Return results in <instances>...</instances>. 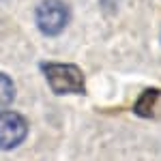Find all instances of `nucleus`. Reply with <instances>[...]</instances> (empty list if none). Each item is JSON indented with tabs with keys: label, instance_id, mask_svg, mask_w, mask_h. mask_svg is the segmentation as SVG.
Instances as JSON below:
<instances>
[{
	"label": "nucleus",
	"instance_id": "nucleus-1",
	"mask_svg": "<svg viewBox=\"0 0 161 161\" xmlns=\"http://www.w3.org/2000/svg\"><path fill=\"white\" fill-rule=\"evenodd\" d=\"M41 71L45 80L50 82V88L58 95L64 92H82L84 90V75L73 64H62V62H43Z\"/></svg>",
	"mask_w": 161,
	"mask_h": 161
},
{
	"label": "nucleus",
	"instance_id": "nucleus-2",
	"mask_svg": "<svg viewBox=\"0 0 161 161\" xmlns=\"http://www.w3.org/2000/svg\"><path fill=\"white\" fill-rule=\"evenodd\" d=\"M69 22V11L62 0H43L37 9V24L45 35H58Z\"/></svg>",
	"mask_w": 161,
	"mask_h": 161
},
{
	"label": "nucleus",
	"instance_id": "nucleus-3",
	"mask_svg": "<svg viewBox=\"0 0 161 161\" xmlns=\"http://www.w3.org/2000/svg\"><path fill=\"white\" fill-rule=\"evenodd\" d=\"M26 137V120L15 112H0V148H15Z\"/></svg>",
	"mask_w": 161,
	"mask_h": 161
},
{
	"label": "nucleus",
	"instance_id": "nucleus-4",
	"mask_svg": "<svg viewBox=\"0 0 161 161\" xmlns=\"http://www.w3.org/2000/svg\"><path fill=\"white\" fill-rule=\"evenodd\" d=\"M136 114L146 116V118H157V116H161V90L150 88L146 92H142L137 103H136Z\"/></svg>",
	"mask_w": 161,
	"mask_h": 161
},
{
	"label": "nucleus",
	"instance_id": "nucleus-5",
	"mask_svg": "<svg viewBox=\"0 0 161 161\" xmlns=\"http://www.w3.org/2000/svg\"><path fill=\"white\" fill-rule=\"evenodd\" d=\"M13 97H15V86H13L11 77L0 73V112H4L11 105Z\"/></svg>",
	"mask_w": 161,
	"mask_h": 161
}]
</instances>
